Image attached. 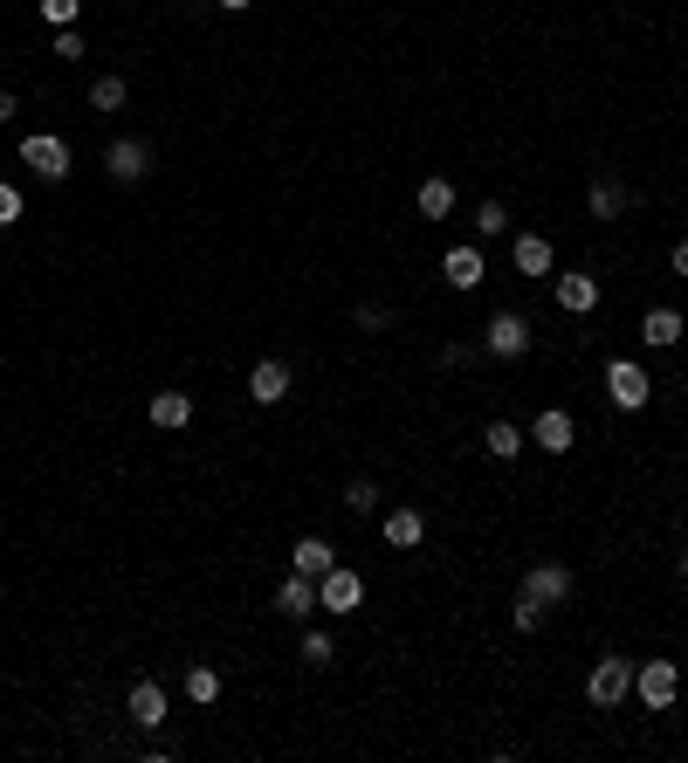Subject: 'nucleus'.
<instances>
[{"label": "nucleus", "mask_w": 688, "mask_h": 763, "mask_svg": "<svg viewBox=\"0 0 688 763\" xmlns=\"http://www.w3.org/2000/svg\"><path fill=\"white\" fill-rule=\"evenodd\" d=\"M606 399L619 406V413H640L654 399V379H648V365H634V358H613L606 365Z\"/></svg>", "instance_id": "obj_1"}, {"label": "nucleus", "mask_w": 688, "mask_h": 763, "mask_svg": "<svg viewBox=\"0 0 688 763\" xmlns=\"http://www.w3.org/2000/svg\"><path fill=\"white\" fill-rule=\"evenodd\" d=\"M21 165L56 186V180H70V145H62L56 131H35V138H21Z\"/></svg>", "instance_id": "obj_2"}, {"label": "nucleus", "mask_w": 688, "mask_h": 763, "mask_svg": "<svg viewBox=\"0 0 688 763\" xmlns=\"http://www.w3.org/2000/svg\"><path fill=\"white\" fill-rule=\"evenodd\" d=\"M634 694H640V702H648L654 715H661V709H675V694H681V667H675V661H640V667H634Z\"/></svg>", "instance_id": "obj_3"}, {"label": "nucleus", "mask_w": 688, "mask_h": 763, "mask_svg": "<svg viewBox=\"0 0 688 763\" xmlns=\"http://www.w3.org/2000/svg\"><path fill=\"white\" fill-rule=\"evenodd\" d=\"M358 599H365V578L352 571V564H331L324 578H317V613H358Z\"/></svg>", "instance_id": "obj_4"}, {"label": "nucleus", "mask_w": 688, "mask_h": 763, "mask_svg": "<svg viewBox=\"0 0 688 763\" xmlns=\"http://www.w3.org/2000/svg\"><path fill=\"white\" fill-rule=\"evenodd\" d=\"M586 694H592V709H619V702L634 694V661H619V653H606V661L592 667Z\"/></svg>", "instance_id": "obj_5"}, {"label": "nucleus", "mask_w": 688, "mask_h": 763, "mask_svg": "<svg viewBox=\"0 0 688 763\" xmlns=\"http://www.w3.org/2000/svg\"><path fill=\"white\" fill-rule=\"evenodd\" d=\"M103 172H111L118 186H138L145 172H152V145L145 138H111L103 145Z\"/></svg>", "instance_id": "obj_6"}, {"label": "nucleus", "mask_w": 688, "mask_h": 763, "mask_svg": "<svg viewBox=\"0 0 688 763\" xmlns=\"http://www.w3.org/2000/svg\"><path fill=\"white\" fill-rule=\"evenodd\" d=\"M482 352L489 358H524L530 352V317L496 310V317H489V331H482Z\"/></svg>", "instance_id": "obj_7"}, {"label": "nucleus", "mask_w": 688, "mask_h": 763, "mask_svg": "<svg viewBox=\"0 0 688 763\" xmlns=\"http://www.w3.org/2000/svg\"><path fill=\"white\" fill-rule=\"evenodd\" d=\"M441 275L468 296V290H482V282H489V261H482V248H476V242H455V248L441 255Z\"/></svg>", "instance_id": "obj_8"}, {"label": "nucleus", "mask_w": 688, "mask_h": 763, "mask_svg": "<svg viewBox=\"0 0 688 763\" xmlns=\"http://www.w3.org/2000/svg\"><path fill=\"white\" fill-rule=\"evenodd\" d=\"M524 599L530 605H565L572 599V571H565V564H530V571H524Z\"/></svg>", "instance_id": "obj_9"}, {"label": "nucleus", "mask_w": 688, "mask_h": 763, "mask_svg": "<svg viewBox=\"0 0 688 763\" xmlns=\"http://www.w3.org/2000/svg\"><path fill=\"white\" fill-rule=\"evenodd\" d=\"M572 441H578V427H572V413H565V406H544V413H537L530 447H544V454H572Z\"/></svg>", "instance_id": "obj_10"}, {"label": "nucleus", "mask_w": 688, "mask_h": 763, "mask_svg": "<svg viewBox=\"0 0 688 763\" xmlns=\"http://www.w3.org/2000/svg\"><path fill=\"white\" fill-rule=\"evenodd\" d=\"M248 399H255V406H283V399H290V365H283V358H262V365L248 372Z\"/></svg>", "instance_id": "obj_11"}, {"label": "nucleus", "mask_w": 688, "mask_h": 763, "mask_svg": "<svg viewBox=\"0 0 688 763\" xmlns=\"http://www.w3.org/2000/svg\"><path fill=\"white\" fill-rule=\"evenodd\" d=\"M275 613H283V619H310L317 613V578L290 571L283 584H275Z\"/></svg>", "instance_id": "obj_12"}, {"label": "nucleus", "mask_w": 688, "mask_h": 763, "mask_svg": "<svg viewBox=\"0 0 688 763\" xmlns=\"http://www.w3.org/2000/svg\"><path fill=\"white\" fill-rule=\"evenodd\" d=\"M124 715H132L138 729H159V723H165V688H159V681H132V694H124Z\"/></svg>", "instance_id": "obj_13"}, {"label": "nucleus", "mask_w": 688, "mask_h": 763, "mask_svg": "<svg viewBox=\"0 0 688 763\" xmlns=\"http://www.w3.org/2000/svg\"><path fill=\"white\" fill-rule=\"evenodd\" d=\"M586 207H592V221H619V213L634 207V193L619 186L613 172H599V180H592V193H586Z\"/></svg>", "instance_id": "obj_14"}, {"label": "nucleus", "mask_w": 688, "mask_h": 763, "mask_svg": "<svg viewBox=\"0 0 688 763\" xmlns=\"http://www.w3.org/2000/svg\"><path fill=\"white\" fill-rule=\"evenodd\" d=\"M152 427H165V433H180V427H193V392H180V385H165V392H152Z\"/></svg>", "instance_id": "obj_15"}, {"label": "nucleus", "mask_w": 688, "mask_h": 763, "mask_svg": "<svg viewBox=\"0 0 688 763\" xmlns=\"http://www.w3.org/2000/svg\"><path fill=\"white\" fill-rule=\"evenodd\" d=\"M557 310H565V317H592L599 310V282L592 275H557Z\"/></svg>", "instance_id": "obj_16"}, {"label": "nucleus", "mask_w": 688, "mask_h": 763, "mask_svg": "<svg viewBox=\"0 0 688 763\" xmlns=\"http://www.w3.org/2000/svg\"><path fill=\"white\" fill-rule=\"evenodd\" d=\"M681 331H688L681 310H648V317H640V344H654V352H675Z\"/></svg>", "instance_id": "obj_17"}, {"label": "nucleus", "mask_w": 688, "mask_h": 763, "mask_svg": "<svg viewBox=\"0 0 688 763\" xmlns=\"http://www.w3.org/2000/svg\"><path fill=\"white\" fill-rule=\"evenodd\" d=\"M331 564H337V551H331L324 537H296V551H290V571H304V578H324Z\"/></svg>", "instance_id": "obj_18"}, {"label": "nucleus", "mask_w": 688, "mask_h": 763, "mask_svg": "<svg viewBox=\"0 0 688 763\" xmlns=\"http://www.w3.org/2000/svg\"><path fill=\"white\" fill-rule=\"evenodd\" d=\"M509 261H516V275H551V242H544V234H516Z\"/></svg>", "instance_id": "obj_19"}, {"label": "nucleus", "mask_w": 688, "mask_h": 763, "mask_svg": "<svg viewBox=\"0 0 688 763\" xmlns=\"http://www.w3.org/2000/svg\"><path fill=\"white\" fill-rule=\"evenodd\" d=\"M379 530H385V543H393V551H414V543L427 537V516H420V509H393Z\"/></svg>", "instance_id": "obj_20"}, {"label": "nucleus", "mask_w": 688, "mask_h": 763, "mask_svg": "<svg viewBox=\"0 0 688 763\" xmlns=\"http://www.w3.org/2000/svg\"><path fill=\"white\" fill-rule=\"evenodd\" d=\"M482 447H489V454H496V462H516V454H524V447H530V433H524V427H516V420H489V433H482Z\"/></svg>", "instance_id": "obj_21"}, {"label": "nucleus", "mask_w": 688, "mask_h": 763, "mask_svg": "<svg viewBox=\"0 0 688 763\" xmlns=\"http://www.w3.org/2000/svg\"><path fill=\"white\" fill-rule=\"evenodd\" d=\"M414 200H420L427 221H447V213H455V180H420Z\"/></svg>", "instance_id": "obj_22"}, {"label": "nucleus", "mask_w": 688, "mask_h": 763, "mask_svg": "<svg viewBox=\"0 0 688 763\" xmlns=\"http://www.w3.org/2000/svg\"><path fill=\"white\" fill-rule=\"evenodd\" d=\"M186 702H200V709H207V702H221V667H207V661H200V667H186Z\"/></svg>", "instance_id": "obj_23"}, {"label": "nucleus", "mask_w": 688, "mask_h": 763, "mask_svg": "<svg viewBox=\"0 0 688 763\" xmlns=\"http://www.w3.org/2000/svg\"><path fill=\"white\" fill-rule=\"evenodd\" d=\"M476 234H482V242H503V234H509V207L503 200H482L476 207Z\"/></svg>", "instance_id": "obj_24"}, {"label": "nucleus", "mask_w": 688, "mask_h": 763, "mask_svg": "<svg viewBox=\"0 0 688 763\" xmlns=\"http://www.w3.org/2000/svg\"><path fill=\"white\" fill-rule=\"evenodd\" d=\"M124 97H132V90H124V76H97L90 83V111H124Z\"/></svg>", "instance_id": "obj_25"}, {"label": "nucleus", "mask_w": 688, "mask_h": 763, "mask_svg": "<svg viewBox=\"0 0 688 763\" xmlns=\"http://www.w3.org/2000/svg\"><path fill=\"white\" fill-rule=\"evenodd\" d=\"M509 626H516V633H537V626H544V605H530L524 592H516V605H509Z\"/></svg>", "instance_id": "obj_26"}, {"label": "nucleus", "mask_w": 688, "mask_h": 763, "mask_svg": "<svg viewBox=\"0 0 688 763\" xmlns=\"http://www.w3.org/2000/svg\"><path fill=\"white\" fill-rule=\"evenodd\" d=\"M76 14H83V0H41V21H49V28H76Z\"/></svg>", "instance_id": "obj_27"}, {"label": "nucleus", "mask_w": 688, "mask_h": 763, "mask_svg": "<svg viewBox=\"0 0 688 763\" xmlns=\"http://www.w3.org/2000/svg\"><path fill=\"white\" fill-rule=\"evenodd\" d=\"M344 503H352L358 516H372V509H379V482H365V475H358V482L344 489Z\"/></svg>", "instance_id": "obj_28"}, {"label": "nucleus", "mask_w": 688, "mask_h": 763, "mask_svg": "<svg viewBox=\"0 0 688 763\" xmlns=\"http://www.w3.org/2000/svg\"><path fill=\"white\" fill-rule=\"evenodd\" d=\"M331 633H304V667H331Z\"/></svg>", "instance_id": "obj_29"}, {"label": "nucleus", "mask_w": 688, "mask_h": 763, "mask_svg": "<svg viewBox=\"0 0 688 763\" xmlns=\"http://www.w3.org/2000/svg\"><path fill=\"white\" fill-rule=\"evenodd\" d=\"M352 323H358V331H385V323H393V310H385V303H358Z\"/></svg>", "instance_id": "obj_30"}, {"label": "nucleus", "mask_w": 688, "mask_h": 763, "mask_svg": "<svg viewBox=\"0 0 688 763\" xmlns=\"http://www.w3.org/2000/svg\"><path fill=\"white\" fill-rule=\"evenodd\" d=\"M476 358H482V344H447V352H441L447 372H462V365H476Z\"/></svg>", "instance_id": "obj_31"}, {"label": "nucleus", "mask_w": 688, "mask_h": 763, "mask_svg": "<svg viewBox=\"0 0 688 763\" xmlns=\"http://www.w3.org/2000/svg\"><path fill=\"white\" fill-rule=\"evenodd\" d=\"M56 56L62 62H83V35L76 28H56Z\"/></svg>", "instance_id": "obj_32"}, {"label": "nucleus", "mask_w": 688, "mask_h": 763, "mask_svg": "<svg viewBox=\"0 0 688 763\" xmlns=\"http://www.w3.org/2000/svg\"><path fill=\"white\" fill-rule=\"evenodd\" d=\"M14 221H21V193L0 186V227H14Z\"/></svg>", "instance_id": "obj_33"}, {"label": "nucleus", "mask_w": 688, "mask_h": 763, "mask_svg": "<svg viewBox=\"0 0 688 763\" xmlns=\"http://www.w3.org/2000/svg\"><path fill=\"white\" fill-rule=\"evenodd\" d=\"M14 118H21V97H14V90H0V131H8Z\"/></svg>", "instance_id": "obj_34"}, {"label": "nucleus", "mask_w": 688, "mask_h": 763, "mask_svg": "<svg viewBox=\"0 0 688 763\" xmlns=\"http://www.w3.org/2000/svg\"><path fill=\"white\" fill-rule=\"evenodd\" d=\"M675 275H688V242H675Z\"/></svg>", "instance_id": "obj_35"}, {"label": "nucleus", "mask_w": 688, "mask_h": 763, "mask_svg": "<svg viewBox=\"0 0 688 763\" xmlns=\"http://www.w3.org/2000/svg\"><path fill=\"white\" fill-rule=\"evenodd\" d=\"M213 8H228V14H242V8H255V0H213Z\"/></svg>", "instance_id": "obj_36"}, {"label": "nucleus", "mask_w": 688, "mask_h": 763, "mask_svg": "<svg viewBox=\"0 0 688 763\" xmlns=\"http://www.w3.org/2000/svg\"><path fill=\"white\" fill-rule=\"evenodd\" d=\"M681 578H688V551H681Z\"/></svg>", "instance_id": "obj_37"}]
</instances>
